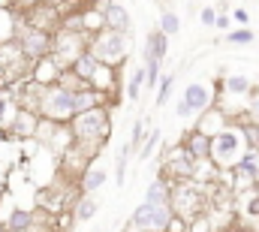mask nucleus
<instances>
[{"label": "nucleus", "instance_id": "nucleus-36", "mask_svg": "<svg viewBox=\"0 0 259 232\" xmlns=\"http://www.w3.org/2000/svg\"><path fill=\"white\" fill-rule=\"evenodd\" d=\"M235 21H238V24H247V21H250V15H247L244 9H235Z\"/></svg>", "mask_w": 259, "mask_h": 232}, {"label": "nucleus", "instance_id": "nucleus-15", "mask_svg": "<svg viewBox=\"0 0 259 232\" xmlns=\"http://www.w3.org/2000/svg\"><path fill=\"white\" fill-rule=\"evenodd\" d=\"M97 69H100V63H97V58H94L91 52H84L81 58H78L75 63H72V75H75V79H81V82H88V85L94 82Z\"/></svg>", "mask_w": 259, "mask_h": 232}, {"label": "nucleus", "instance_id": "nucleus-6", "mask_svg": "<svg viewBox=\"0 0 259 232\" xmlns=\"http://www.w3.org/2000/svg\"><path fill=\"white\" fill-rule=\"evenodd\" d=\"M172 223H175L172 205H148V202H142L133 211V226L142 232H169Z\"/></svg>", "mask_w": 259, "mask_h": 232}, {"label": "nucleus", "instance_id": "nucleus-20", "mask_svg": "<svg viewBox=\"0 0 259 232\" xmlns=\"http://www.w3.org/2000/svg\"><path fill=\"white\" fill-rule=\"evenodd\" d=\"M91 109H100V91H75V115H84Z\"/></svg>", "mask_w": 259, "mask_h": 232}, {"label": "nucleus", "instance_id": "nucleus-37", "mask_svg": "<svg viewBox=\"0 0 259 232\" xmlns=\"http://www.w3.org/2000/svg\"><path fill=\"white\" fill-rule=\"evenodd\" d=\"M214 27H220V30H229V15H217V24Z\"/></svg>", "mask_w": 259, "mask_h": 232}, {"label": "nucleus", "instance_id": "nucleus-21", "mask_svg": "<svg viewBox=\"0 0 259 232\" xmlns=\"http://www.w3.org/2000/svg\"><path fill=\"white\" fill-rule=\"evenodd\" d=\"M97 211H100L97 196H81V199L75 202V220H94Z\"/></svg>", "mask_w": 259, "mask_h": 232}, {"label": "nucleus", "instance_id": "nucleus-33", "mask_svg": "<svg viewBox=\"0 0 259 232\" xmlns=\"http://www.w3.org/2000/svg\"><path fill=\"white\" fill-rule=\"evenodd\" d=\"M199 18H202V24H205V27H214V24H217V12H214L211 6H205Z\"/></svg>", "mask_w": 259, "mask_h": 232}, {"label": "nucleus", "instance_id": "nucleus-14", "mask_svg": "<svg viewBox=\"0 0 259 232\" xmlns=\"http://www.w3.org/2000/svg\"><path fill=\"white\" fill-rule=\"evenodd\" d=\"M166 52H169V36L157 27V30H151L148 33V49H145V60L154 58V60H163L166 58Z\"/></svg>", "mask_w": 259, "mask_h": 232}, {"label": "nucleus", "instance_id": "nucleus-5", "mask_svg": "<svg viewBox=\"0 0 259 232\" xmlns=\"http://www.w3.org/2000/svg\"><path fill=\"white\" fill-rule=\"evenodd\" d=\"M172 211L178 220L193 223L196 217H202V205H205V190H199L193 181H178V187H172Z\"/></svg>", "mask_w": 259, "mask_h": 232}, {"label": "nucleus", "instance_id": "nucleus-19", "mask_svg": "<svg viewBox=\"0 0 259 232\" xmlns=\"http://www.w3.org/2000/svg\"><path fill=\"white\" fill-rule=\"evenodd\" d=\"M145 202H148V205H169V202H172V190L166 187V181H163V178H157V181H151V184H148Z\"/></svg>", "mask_w": 259, "mask_h": 232}, {"label": "nucleus", "instance_id": "nucleus-25", "mask_svg": "<svg viewBox=\"0 0 259 232\" xmlns=\"http://www.w3.org/2000/svg\"><path fill=\"white\" fill-rule=\"evenodd\" d=\"M142 85H148V69H136V72L130 75L127 94H130V100H133V103L139 100V94H142Z\"/></svg>", "mask_w": 259, "mask_h": 232}, {"label": "nucleus", "instance_id": "nucleus-13", "mask_svg": "<svg viewBox=\"0 0 259 232\" xmlns=\"http://www.w3.org/2000/svg\"><path fill=\"white\" fill-rule=\"evenodd\" d=\"M61 75V66H58V60L52 58H42L39 63H36V72H33V82L36 85H42V88H52V82Z\"/></svg>", "mask_w": 259, "mask_h": 232}, {"label": "nucleus", "instance_id": "nucleus-16", "mask_svg": "<svg viewBox=\"0 0 259 232\" xmlns=\"http://www.w3.org/2000/svg\"><path fill=\"white\" fill-rule=\"evenodd\" d=\"M205 121H208V124H205V127H196V130H199V133H205L208 139L220 136V133H223V130L229 127V124H226V115H223L220 109H214V106H211V109L205 112Z\"/></svg>", "mask_w": 259, "mask_h": 232}, {"label": "nucleus", "instance_id": "nucleus-17", "mask_svg": "<svg viewBox=\"0 0 259 232\" xmlns=\"http://www.w3.org/2000/svg\"><path fill=\"white\" fill-rule=\"evenodd\" d=\"M106 181H109V172H106V169H100V166H88V172L81 175V190H84V196H94Z\"/></svg>", "mask_w": 259, "mask_h": 232}, {"label": "nucleus", "instance_id": "nucleus-27", "mask_svg": "<svg viewBox=\"0 0 259 232\" xmlns=\"http://www.w3.org/2000/svg\"><path fill=\"white\" fill-rule=\"evenodd\" d=\"M226 43H232V46H250V43H253V30H250V27L229 30V33H226Z\"/></svg>", "mask_w": 259, "mask_h": 232}, {"label": "nucleus", "instance_id": "nucleus-22", "mask_svg": "<svg viewBox=\"0 0 259 232\" xmlns=\"http://www.w3.org/2000/svg\"><path fill=\"white\" fill-rule=\"evenodd\" d=\"M9 127H12L15 136H30V133L36 130V118L30 115V112H18L15 121H9Z\"/></svg>", "mask_w": 259, "mask_h": 232}, {"label": "nucleus", "instance_id": "nucleus-38", "mask_svg": "<svg viewBox=\"0 0 259 232\" xmlns=\"http://www.w3.org/2000/svg\"><path fill=\"white\" fill-rule=\"evenodd\" d=\"M6 106H9V103H6V97H0V121H6V118H3V112H6Z\"/></svg>", "mask_w": 259, "mask_h": 232}, {"label": "nucleus", "instance_id": "nucleus-4", "mask_svg": "<svg viewBox=\"0 0 259 232\" xmlns=\"http://www.w3.org/2000/svg\"><path fill=\"white\" fill-rule=\"evenodd\" d=\"M39 112L49 118L52 124L75 118V91H69V88H64V85L42 88V97H39Z\"/></svg>", "mask_w": 259, "mask_h": 232}, {"label": "nucleus", "instance_id": "nucleus-40", "mask_svg": "<svg viewBox=\"0 0 259 232\" xmlns=\"http://www.w3.org/2000/svg\"><path fill=\"white\" fill-rule=\"evenodd\" d=\"M52 232H58V229H52Z\"/></svg>", "mask_w": 259, "mask_h": 232}, {"label": "nucleus", "instance_id": "nucleus-34", "mask_svg": "<svg viewBox=\"0 0 259 232\" xmlns=\"http://www.w3.org/2000/svg\"><path fill=\"white\" fill-rule=\"evenodd\" d=\"M190 232H211V226H208V217H196L193 223H190Z\"/></svg>", "mask_w": 259, "mask_h": 232}, {"label": "nucleus", "instance_id": "nucleus-10", "mask_svg": "<svg viewBox=\"0 0 259 232\" xmlns=\"http://www.w3.org/2000/svg\"><path fill=\"white\" fill-rule=\"evenodd\" d=\"M100 15H103V24H106L109 30H118V33H127L130 30V12L121 6V3L109 0V3L100 9Z\"/></svg>", "mask_w": 259, "mask_h": 232}, {"label": "nucleus", "instance_id": "nucleus-7", "mask_svg": "<svg viewBox=\"0 0 259 232\" xmlns=\"http://www.w3.org/2000/svg\"><path fill=\"white\" fill-rule=\"evenodd\" d=\"M81 55H84L81 36H78V33H72V30H64V33L58 36V43L52 46V58L58 60V66H61V69H64V66H72Z\"/></svg>", "mask_w": 259, "mask_h": 232}, {"label": "nucleus", "instance_id": "nucleus-32", "mask_svg": "<svg viewBox=\"0 0 259 232\" xmlns=\"http://www.w3.org/2000/svg\"><path fill=\"white\" fill-rule=\"evenodd\" d=\"M142 133H145V121H136V124H133V136H130V142H127L130 151H133V148L142 142Z\"/></svg>", "mask_w": 259, "mask_h": 232}, {"label": "nucleus", "instance_id": "nucleus-31", "mask_svg": "<svg viewBox=\"0 0 259 232\" xmlns=\"http://www.w3.org/2000/svg\"><path fill=\"white\" fill-rule=\"evenodd\" d=\"M247 118L259 127V91L256 94H250V100H247Z\"/></svg>", "mask_w": 259, "mask_h": 232}, {"label": "nucleus", "instance_id": "nucleus-8", "mask_svg": "<svg viewBox=\"0 0 259 232\" xmlns=\"http://www.w3.org/2000/svg\"><path fill=\"white\" fill-rule=\"evenodd\" d=\"M163 169L172 175V178H178V181H193L196 175H199V172H196V169H199V163H196L184 148H175V151H169V154H166Z\"/></svg>", "mask_w": 259, "mask_h": 232}, {"label": "nucleus", "instance_id": "nucleus-35", "mask_svg": "<svg viewBox=\"0 0 259 232\" xmlns=\"http://www.w3.org/2000/svg\"><path fill=\"white\" fill-rule=\"evenodd\" d=\"M193 115V112H190V106H187V103H184V97H181V100H178V106H175V118H190Z\"/></svg>", "mask_w": 259, "mask_h": 232}, {"label": "nucleus", "instance_id": "nucleus-29", "mask_svg": "<svg viewBox=\"0 0 259 232\" xmlns=\"http://www.w3.org/2000/svg\"><path fill=\"white\" fill-rule=\"evenodd\" d=\"M172 82H175V72H172V75H166V79L160 82V97H157V106H163V103L169 100V91H172Z\"/></svg>", "mask_w": 259, "mask_h": 232}, {"label": "nucleus", "instance_id": "nucleus-23", "mask_svg": "<svg viewBox=\"0 0 259 232\" xmlns=\"http://www.w3.org/2000/svg\"><path fill=\"white\" fill-rule=\"evenodd\" d=\"M223 88H226L232 97H247V94H250V79H247V75H226Z\"/></svg>", "mask_w": 259, "mask_h": 232}, {"label": "nucleus", "instance_id": "nucleus-18", "mask_svg": "<svg viewBox=\"0 0 259 232\" xmlns=\"http://www.w3.org/2000/svg\"><path fill=\"white\" fill-rule=\"evenodd\" d=\"M33 220H36V217H33L30 211L15 208V211L3 220V229H6V232H30V229H33Z\"/></svg>", "mask_w": 259, "mask_h": 232}, {"label": "nucleus", "instance_id": "nucleus-3", "mask_svg": "<svg viewBox=\"0 0 259 232\" xmlns=\"http://www.w3.org/2000/svg\"><path fill=\"white\" fill-rule=\"evenodd\" d=\"M97 63H106V66H115V63H121V60L127 58L130 52V36L127 33H118V30H109V27H103L100 33H97V40L91 43V49H88Z\"/></svg>", "mask_w": 259, "mask_h": 232}, {"label": "nucleus", "instance_id": "nucleus-30", "mask_svg": "<svg viewBox=\"0 0 259 232\" xmlns=\"http://www.w3.org/2000/svg\"><path fill=\"white\" fill-rule=\"evenodd\" d=\"M145 69H148V85H151V88H154V85H157V82H160V60L148 58V66H145Z\"/></svg>", "mask_w": 259, "mask_h": 232}, {"label": "nucleus", "instance_id": "nucleus-2", "mask_svg": "<svg viewBox=\"0 0 259 232\" xmlns=\"http://www.w3.org/2000/svg\"><path fill=\"white\" fill-rule=\"evenodd\" d=\"M69 130H72V139L81 145H100L103 139H109V130H112V124H109V112L100 106V109H91V112H84V115H75L72 118V124H69Z\"/></svg>", "mask_w": 259, "mask_h": 232}, {"label": "nucleus", "instance_id": "nucleus-11", "mask_svg": "<svg viewBox=\"0 0 259 232\" xmlns=\"http://www.w3.org/2000/svg\"><path fill=\"white\" fill-rule=\"evenodd\" d=\"M184 103L190 106L193 115H205V112L211 109V91H208L205 85L193 82V85H187V91H184Z\"/></svg>", "mask_w": 259, "mask_h": 232}, {"label": "nucleus", "instance_id": "nucleus-28", "mask_svg": "<svg viewBox=\"0 0 259 232\" xmlns=\"http://www.w3.org/2000/svg\"><path fill=\"white\" fill-rule=\"evenodd\" d=\"M160 139H163V136H160V130H154V133L148 136V142H145V148H142V154H139V157H142V160H148V157H151V151L160 145Z\"/></svg>", "mask_w": 259, "mask_h": 232}, {"label": "nucleus", "instance_id": "nucleus-12", "mask_svg": "<svg viewBox=\"0 0 259 232\" xmlns=\"http://www.w3.org/2000/svg\"><path fill=\"white\" fill-rule=\"evenodd\" d=\"M184 151L193 157L196 163H205V160H211V139H208L205 133L193 130V133L184 139Z\"/></svg>", "mask_w": 259, "mask_h": 232}, {"label": "nucleus", "instance_id": "nucleus-39", "mask_svg": "<svg viewBox=\"0 0 259 232\" xmlns=\"http://www.w3.org/2000/svg\"><path fill=\"white\" fill-rule=\"evenodd\" d=\"M127 232H142V229H136V226H130V229Z\"/></svg>", "mask_w": 259, "mask_h": 232}, {"label": "nucleus", "instance_id": "nucleus-1", "mask_svg": "<svg viewBox=\"0 0 259 232\" xmlns=\"http://www.w3.org/2000/svg\"><path fill=\"white\" fill-rule=\"evenodd\" d=\"M247 154H250V145L241 127H226L220 136L211 139V163L217 169H238Z\"/></svg>", "mask_w": 259, "mask_h": 232}, {"label": "nucleus", "instance_id": "nucleus-9", "mask_svg": "<svg viewBox=\"0 0 259 232\" xmlns=\"http://www.w3.org/2000/svg\"><path fill=\"white\" fill-rule=\"evenodd\" d=\"M52 46H55V43L49 40V33L36 27V30H27V36H24V43H21V52L33 60H42V58L52 55Z\"/></svg>", "mask_w": 259, "mask_h": 232}, {"label": "nucleus", "instance_id": "nucleus-26", "mask_svg": "<svg viewBox=\"0 0 259 232\" xmlns=\"http://www.w3.org/2000/svg\"><path fill=\"white\" fill-rule=\"evenodd\" d=\"M160 30H163L166 36L181 33V18H178L175 12H163V15H160Z\"/></svg>", "mask_w": 259, "mask_h": 232}, {"label": "nucleus", "instance_id": "nucleus-24", "mask_svg": "<svg viewBox=\"0 0 259 232\" xmlns=\"http://www.w3.org/2000/svg\"><path fill=\"white\" fill-rule=\"evenodd\" d=\"M235 172L241 175V178H250V181H256V178H259V151H250V154L241 160V166H238Z\"/></svg>", "mask_w": 259, "mask_h": 232}]
</instances>
